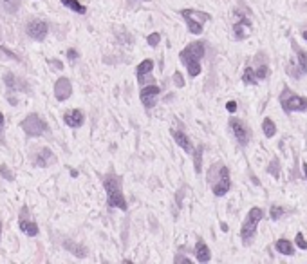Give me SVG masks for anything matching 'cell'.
<instances>
[{
    "mask_svg": "<svg viewBox=\"0 0 307 264\" xmlns=\"http://www.w3.org/2000/svg\"><path fill=\"white\" fill-rule=\"evenodd\" d=\"M173 82L177 84V87H183V85H185V82H183V76H181V72H175V74H173Z\"/></svg>",
    "mask_w": 307,
    "mask_h": 264,
    "instance_id": "cell-33",
    "label": "cell"
},
{
    "mask_svg": "<svg viewBox=\"0 0 307 264\" xmlns=\"http://www.w3.org/2000/svg\"><path fill=\"white\" fill-rule=\"evenodd\" d=\"M304 38H306V40H307V31H304Z\"/></svg>",
    "mask_w": 307,
    "mask_h": 264,
    "instance_id": "cell-41",
    "label": "cell"
},
{
    "mask_svg": "<svg viewBox=\"0 0 307 264\" xmlns=\"http://www.w3.org/2000/svg\"><path fill=\"white\" fill-rule=\"evenodd\" d=\"M20 2L22 0H0V4H2V7L6 9V13H17L20 9Z\"/></svg>",
    "mask_w": 307,
    "mask_h": 264,
    "instance_id": "cell-22",
    "label": "cell"
},
{
    "mask_svg": "<svg viewBox=\"0 0 307 264\" xmlns=\"http://www.w3.org/2000/svg\"><path fill=\"white\" fill-rule=\"evenodd\" d=\"M84 112L78 109H72L69 110V112H65L64 116V122L69 125V127H72V129H78V127H82L84 125Z\"/></svg>",
    "mask_w": 307,
    "mask_h": 264,
    "instance_id": "cell-14",
    "label": "cell"
},
{
    "mask_svg": "<svg viewBox=\"0 0 307 264\" xmlns=\"http://www.w3.org/2000/svg\"><path fill=\"white\" fill-rule=\"evenodd\" d=\"M203 150H205V147H203V145H199L197 150L193 152V158H195V172H201V170H203V163H201V158H203Z\"/></svg>",
    "mask_w": 307,
    "mask_h": 264,
    "instance_id": "cell-25",
    "label": "cell"
},
{
    "mask_svg": "<svg viewBox=\"0 0 307 264\" xmlns=\"http://www.w3.org/2000/svg\"><path fill=\"white\" fill-rule=\"evenodd\" d=\"M302 168H304V174H306V177H307V163H304V167Z\"/></svg>",
    "mask_w": 307,
    "mask_h": 264,
    "instance_id": "cell-39",
    "label": "cell"
},
{
    "mask_svg": "<svg viewBox=\"0 0 307 264\" xmlns=\"http://www.w3.org/2000/svg\"><path fill=\"white\" fill-rule=\"evenodd\" d=\"M152 67H154L152 60H143L139 64V67H137V82H139L141 85L147 84V76L152 72Z\"/></svg>",
    "mask_w": 307,
    "mask_h": 264,
    "instance_id": "cell-16",
    "label": "cell"
},
{
    "mask_svg": "<svg viewBox=\"0 0 307 264\" xmlns=\"http://www.w3.org/2000/svg\"><path fill=\"white\" fill-rule=\"evenodd\" d=\"M72 94V85L67 78H60L56 84H54V96L58 102H65L67 98Z\"/></svg>",
    "mask_w": 307,
    "mask_h": 264,
    "instance_id": "cell-13",
    "label": "cell"
},
{
    "mask_svg": "<svg viewBox=\"0 0 307 264\" xmlns=\"http://www.w3.org/2000/svg\"><path fill=\"white\" fill-rule=\"evenodd\" d=\"M291 45H293L294 51H296V62H291V64H289L288 72L293 78H300L302 74L307 72V53L302 51L294 40H291Z\"/></svg>",
    "mask_w": 307,
    "mask_h": 264,
    "instance_id": "cell-6",
    "label": "cell"
},
{
    "mask_svg": "<svg viewBox=\"0 0 307 264\" xmlns=\"http://www.w3.org/2000/svg\"><path fill=\"white\" fill-rule=\"evenodd\" d=\"M262 129H264V134H266V138H273V136L276 134V127L275 123L271 122L269 118H266L262 122Z\"/></svg>",
    "mask_w": 307,
    "mask_h": 264,
    "instance_id": "cell-23",
    "label": "cell"
},
{
    "mask_svg": "<svg viewBox=\"0 0 307 264\" xmlns=\"http://www.w3.org/2000/svg\"><path fill=\"white\" fill-rule=\"evenodd\" d=\"M181 17L186 20L188 24V31L192 35H201L203 33V24L206 20H211V17L205 11H199V9H183Z\"/></svg>",
    "mask_w": 307,
    "mask_h": 264,
    "instance_id": "cell-3",
    "label": "cell"
},
{
    "mask_svg": "<svg viewBox=\"0 0 307 264\" xmlns=\"http://www.w3.org/2000/svg\"><path fill=\"white\" fill-rule=\"evenodd\" d=\"M205 53L206 47L203 42H192L181 51V62L186 65L188 74L192 78L201 74V60L205 58Z\"/></svg>",
    "mask_w": 307,
    "mask_h": 264,
    "instance_id": "cell-1",
    "label": "cell"
},
{
    "mask_svg": "<svg viewBox=\"0 0 307 264\" xmlns=\"http://www.w3.org/2000/svg\"><path fill=\"white\" fill-rule=\"evenodd\" d=\"M231 188V179H230V170L226 167L221 168V172H219V179L217 183L213 185V194L217 195V197H222L226 194L230 192Z\"/></svg>",
    "mask_w": 307,
    "mask_h": 264,
    "instance_id": "cell-9",
    "label": "cell"
},
{
    "mask_svg": "<svg viewBox=\"0 0 307 264\" xmlns=\"http://www.w3.org/2000/svg\"><path fill=\"white\" fill-rule=\"evenodd\" d=\"M26 33L31 36L33 40H38V42H42V40L47 36V33H49V26L45 24L44 20H31L26 27Z\"/></svg>",
    "mask_w": 307,
    "mask_h": 264,
    "instance_id": "cell-10",
    "label": "cell"
},
{
    "mask_svg": "<svg viewBox=\"0 0 307 264\" xmlns=\"http://www.w3.org/2000/svg\"><path fill=\"white\" fill-rule=\"evenodd\" d=\"M255 74H256V78H258V80H264V78L268 76V67H266V65H260V67H258V69L255 71Z\"/></svg>",
    "mask_w": 307,
    "mask_h": 264,
    "instance_id": "cell-30",
    "label": "cell"
},
{
    "mask_svg": "<svg viewBox=\"0 0 307 264\" xmlns=\"http://www.w3.org/2000/svg\"><path fill=\"white\" fill-rule=\"evenodd\" d=\"M103 188L107 192V205L110 208H119V210H127L128 205L125 197H123V188H121V177L116 174H107L103 177Z\"/></svg>",
    "mask_w": 307,
    "mask_h": 264,
    "instance_id": "cell-2",
    "label": "cell"
},
{
    "mask_svg": "<svg viewBox=\"0 0 307 264\" xmlns=\"http://www.w3.org/2000/svg\"><path fill=\"white\" fill-rule=\"evenodd\" d=\"M242 80H244V84H250V85L258 84V78H256L255 71H253L251 67H246V71H244L242 74Z\"/></svg>",
    "mask_w": 307,
    "mask_h": 264,
    "instance_id": "cell-24",
    "label": "cell"
},
{
    "mask_svg": "<svg viewBox=\"0 0 307 264\" xmlns=\"http://www.w3.org/2000/svg\"><path fill=\"white\" fill-rule=\"evenodd\" d=\"M275 248H276V251H280L282 255H288V257L294 255L293 245H291V241H288V239H280V241H276Z\"/></svg>",
    "mask_w": 307,
    "mask_h": 264,
    "instance_id": "cell-19",
    "label": "cell"
},
{
    "mask_svg": "<svg viewBox=\"0 0 307 264\" xmlns=\"http://www.w3.org/2000/svg\"><path fill=\"white\" fill-rule=\"evenodd\" d=\"M195 255H197L199 263H208L211 259L210 248L205 245V241H199L197 245H195Z\"/></svg>",
    "mask_w": 307,
    "mask_h": 264,
    "instance_id": "cell-18",
    "label": "cell"
},
{
    "mask_svg": "<svg viewBox=\"0 0 307 264\" xmlns=\"http://www.w3.org/2000/svg\"><path fill=\"white\" fill-rule=\"evenodd\" d=\"M230 127L231 130H233L235 138L239 140V143H240V145H248V141H250V130L246 129V125H244L240 120H237V118H231Z\"/></svg>",
    "mask_w": 307,
    "mask_h": 264,
    "instance_id": "cell-11",
    "label": "cell"
},
{
    "mask_svg": "<svg viewBox=\"0 0 307 264\" xmlns=\"http://www.w3.org/2000/svg\"><path fill=\"white\" fill-rule=\"evenodd\" d=\"M284 215V208L282 206H271V219H280Z\"/></svg>",
    "mask_w": 307,
    "mask_h": 264,
    "instance_id": "cell-27",
    "label": "cell"
},
{
    "mask_svg": "<svg viewBox=\"0 0 307 264\" xmlns=\"http://www.w3.org/2000/svg\"><path fill=\"white\" fill-rule=\"evenodd\" d=\"M22 129L27 136H42L47 130V123L38 116V114H29L22 122Z\"/></svg>",
    "mask_w": 307,
    "mask_h": 264,
    "instance_id": "cell-7",
    "label": "cell"
},
{
    "mask_svg": "<svg viewBox=\"0 0 307 264\" xmlns=\"http://www.w3.org/2000/svg\"><path fill=\"white\" fill-rule=\"evenodd\" d=\"M250 22L248 20H240L237 22L235 26H233V35H235V38L237 40H244L248 35H250Z\"/></svg>",
    "mask_w": 307,
    "mask_h": 264,
    "instance_id": "cell-17",
    "label": "cell"
},
{
    "mask_svg": "<svg viewBox=\"0 0 307 264\" xmlns=\"http://www.w3.org/2000/svg\"><path fill=\"white\" fill-rule=\"evenodd\" d=\"M296 246H298L300 250H306L307 248V243H306V239H304L302 233H296Z\"/></svg>",
    "mask_w": 307,
    "mask_h": 264,
    "instance_id": "cell-32",
    "label": "cell"
},
{
    "mask_svg": "<svg viewBox=\"0 0 307 264\" xmlns=\"http://www.w3.org/2000/svg\"><path fill=\"white\" fill-rule=\"evenodd\" d=\"M226 109H228V112H231V114H233V112L237 110V103H235V102H228V103H226Z\"/></svg>",
    "mask_w": 307,
    "mask_h": 264,
    "instance_id": "cell-34",
    "label": "cell"
},
{
    "mask_svg": "<svg viewBox=\"0 0 307 264\" xmlns=\"http://www.w3.org/2000/svg\"><path fill=\"white\" fill-rule=\"evenodd\" d=\"M62 4H64L67 9H70V11H74V13L78 15H85V11H87V7H85L84 4H80L78 0H62Z\"/></svg>",
    "mask_w": 307,
    "mask_h": 264,
    "instance_id": "cell-21",
    "label": "cell"
},
{
    "mask_svg": "<svg viewBox=\"0 0 307 264\" xmlns=\"http://www.w3.org/2000/svg\"><path fill=\"white\" fill-rule=\"evenodd\" d=\"M0 174H2V177H4V179H15V176L11 174V172H7V167L6 165H0Z\"/></svg>",
    "mask_w": 307,
    "mask_h": 264,
    "instance_id": "cell-31",
    "label": "cell"
},
{
    "mask_svg": "<svg viewBox=\"0 0 307 264\" xmlns=\"http://www.w3.org/2000/svg\"><path fill=\"white\" fill-rule=\"evenodd\" d=\"M67 56H69L70 62H74V60L78 58V53L74 51V49H69V51H67Z\"/></svg>",
    "mask_w": 307,
    "mask_h": 264,
    "instance_id": "cell-35",
    "label": "cell"
},
{
    "mask_svg": "<svg viewBox=\"0 0 307 264\" xmlns=\"http://www.w3.org/2000/svg\"><path fill=\"white\" fill-rule=\"evenodd\" d=\"M65 248H69L76 257H85V248H80L76 245H70V243H65Z\"/></svg>",
    "mask_w": 307,
    "mask_h": 264,
    "instance_id": "cell-26",
    "label": "cell"
},
{
    "mask_svg": "<svg viewBox=\"0 0 307 264\" xmlns=\"http://www.w3.org/2000/svg\"><path fill=\"white\" fill-rule=\"evenodd\" d=\"M52 64L56 65V69H64V67H62V64H60V62H56V60H54V62H52Z\"/></svg>",
    "mask_w": 307,
    "mask_h": 264,
    "instance_id": "cell-38",
    "label": "cell"
},
{
    "mask_svg": "<svg viewBox=\"0 0 307 264\" xmlns=\"http://www.w3.org/2000/svg\"><path fill=\"white\" fill-rule=\"evenodd\" d=\"M51 161H52V154H51V150H49V148H42V150H40V154L36 156V159H34V163L42 168H45Z\"/></svg>",
    "mask_w": 307,
    "mask_h": 264,
    "instance_id": "cell-20",
    "label": "cell"
},
{
    "mask_svg": "<svg viewBox=\"0 0 307 264\" xmlns=\"http://www.w3.org/2000/svg\"><path fill=\"white\" fill-rule=\"evenodd\" d=\"M18 226H20V230L26 233V235H29V237L38 235V225H36L34 221L27 219V208H22V212H20Z\"/></svg>",
    "mask_w": 307,
    "mask_h": 264,
    "instance_id": "cell-12",
    "label": "cell"
},
{
    "mask_svg": "<svg viewBox=\"0 0 307 264\" xmlns=\"http://www.w3.org/2000/svg\"><path fill=\"white\" fill-rule=\"evenodd\" d=\"M175 263H190L188 259H183V257H175Z\"/></svg>",
    "mask_w": 307,
    "mask_h": 264,
    "instance_id": "cell-37",
    "label": "cell"
},
{
    "mask_svg": "<svg viewBox=\"0 0 307 264\" xmlns=\"http://www.w3.org/2000/svg\"><path fill=\"white\" fill-rule=\"evenodd\" d=\"M262 221V210L260 208H251L250 212H248V217L244 221L242 225V230H240V237H242L244 243H250L251 239L255 237V232H256V225Z\"/></svg>",
    "mask_w": 307,
    "mask_h": 264,
    "instance_id": "cell-5",
    "label": "cell"
},
{
    "mask_svg": "<svg viewBox=\"0 0 307 264\" xmlns=\"http://www.w3.org/2000/svg\"><path fill=\"white\" fill-rule=\"evenodd\" d=\"M159 96H161V89L157 85H147V87H143L139 94L141 103H143L147 109H154Z\"/></svg>",
    "mask_w": 307,
    "mask_h": 264,
    "instance_id": "cell-8",
    "label": "cell"
},
{
    "mask_svg": "<svg viewBox=\"0 0 307 264\" xmlns=\"http://www.w3.org/2000/svg\"><path fill=\"white\" fill-rule=\"evenodd\" d=\"M0 237H2V221H0Z\"/></svg>",
    "mask_w": 307,
    "mask_h": 264,
    "instance_id": "cell-40",
    "label": "cell"
},
{
    "mask_svg": "<svg viewBox=\"0 0 307 264\" xmlns=\"http://www.w3.org/2000/svg\"><path fill=\"white\" fill-rule=\"evenodd\" d=\"M172 136H173V140H175V143H177L181 148H185L188 154H193V152H195L192 141L188 140V136H186L185 132H181V130H172Z\"/></svg>",
    "mask_w": 307,
    "mask_h": 264,
    "instance_id": "cell-15",
    "label": "cell"
},
{
    "mask_svg": "<svg viewBox=\"0 0 307 264\" xmlns=\"http://www.w3.org/2000/svg\"><path fill=\"white\" fill-rule=\"evenodd\" d=\"M269 174L275 176V177H278V174H280V170H278V161H276V159H273L271 165H269Z\"/></svg>",
    "mask_w": 307,
    "mask_h": 264,
    "instance_id": "cell-28",
    "label": "cell"
},
{
    "mask_svg": "<svg viewBox=\"0 0 307 264\" xmlns=\"http://www.w3.org/2000/svg\"><path fill=\"white\" fill-rule=\"evenodd\" d=\"M280 105H282V109L286 110V112H293V110L306 112V110H307V100H306V98H302V96H298V94H294L293 90L288 89V87L282 90Z\"/></svg>",
    "mask_w": 307,
    "mask_h": 264,
    "instance_id": "cell-4",
    "label": "cell"
},
{
    "mask_svg": "<svg viewBox=\"0 0 307 264\" xmlns=\"http://www.w3.org/2000/svg\"><path fill=\"white\" fill-rule=\"evenodd\" d=\"M148 44L152 45V47H155V45L159 44L161 42V36H159V33H152V35H150V36H148Z\"/></svg>",
    "mask_w": 307,
    "mask_h": 264,
    "instance_id": "cell-29",
    "label": "cell"
},
{
    "mask_svg": "<svg viewBox=\"0 0 307 264\" xmlns=\"http://www.w3.org/2000/svg\"><path fill=\"white\" fill-rule=\"evenodd\" d=\"M2 130H4V114L0 112V132H2Z\"/></svg>",
    "mask_w": 307,
    "mask_h": 264,
    "instance_id": "cell-36",
    "label": "cell"
}]
</instances>
